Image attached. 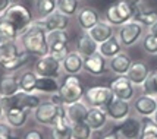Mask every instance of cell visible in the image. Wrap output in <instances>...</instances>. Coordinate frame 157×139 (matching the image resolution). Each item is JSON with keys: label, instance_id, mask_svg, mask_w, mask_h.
<instances>
[{"label": "cell", "instance_id": "cell-47", "mask_svg": "<svg viewBox=\"0 0 157 139\" xmlns=\"http://www.w3.org/2000/svg\"><path fill=\"white\" fill-rule=\"evenodd\" d=\"M5 117V108H3V105H2V103H0V120Z\"/></svg>", "mask_w": 157, "mask_h": 139}, {"label": "cell", "instance_id": "cell-45", "mask_svg": "<svg viewBox=\"0 0 157 139\" xmlns=\"http://www.w3.org/2000/svg\"><path fill=\"white\" fill-rule=\"evenodd\" d=\"M125 3H128V5H131V6L134 7H138V5L141 3V0H123Z\"/></svg>", "mask_w": 157, "mask_h": 139}, {"label": "cell", "instance_id": "cell-26", "mask_svg": "<svg viewBox=\"0 0 157 139\" xmlns=\"http://www.w3.org/2000/svg\"><path fill=\"white\" fill-rule=\"evenodd\" d=\"M122 47L123 46L121 44L119 38H117L116 35H113L107 41L98 44V53L103 57H106V59H112V57L117 56L119 53H122Z\"/></svg>", "mask_w": 157, "mask_h": 139}, {"label": "cell", "instance_id": "cell-43", "mask_svg": "<svg viewBox=\"0 0 157 139\" xmlns=\"http://www.w3.org/2000/svg\"><path fill=\"white\" fill-rule=\"evenodd\" d=\"M50 101L53 103V104H56V105H63V101H62V98H60V95L56 92V94H52V98H50Z\"/></svg>", "mask_w": 157, "mask_h": 139}, {"label": "cell", "instance_id": "cell-4", "mask_svg": "<svg viewBox=\"0 0 157 139\" xmlns=\"http://www.w3.org/2000/svg\"><path fill=\"white\" fill-rule=\"evenodd\" d=\"M57 94L60 95L63 105H71L74 103L81 101L85 95V88L82 85L81 79L76 75H68L63 79V82L59 86Z\"/></svg>", "mask_w": 157, "mask_h": 139}, {"label": "cell", "instance_id": "cell-46", "mask_svg": "<svg viewBox=\"0 0 157 139\" xmlns=\"http://www.w3.org/2000/svg\"><path fill=\"white\" fill-rule=\"evenodd\" d=\"M150 32H151L153 35H156V37H157V22L154 24V25H153V27L150 28Z\"/></svg>", "mask_w": 157, "mask_h": 139}, {"label": "cell", "instance_id": "cell-52", "mask_svg": "<svg viewBox=\"0 0 157 139\" xmlns=\"http://www.w3.org/2000/svg\"><path fill=\"white\" fill-rule=\"evenodd\" d=\"M156 100H157V98H156Z\"/></svg>", "mask_w": 157, "mask_h": 139}, {"label": "cell", "instance_id": "cell-20", "mask_svg": "<svg viewBox=\"0 0 157 139\" xmlns=\"http://www.w3.org/2000/svg\"><path fill=\"white\" fill-rule=\"evenodd\" d=\"M62 69L66 75H78L84 69V57L78 51H72L62 62Z\"/></svg>", "mask_w": 157, "mask_h": 139}, {"label": "cell", "instance_id": "cell-22", "mask_svg": "<svg viewBox=\"0 0 157 139\" xmlns=\"http://www.w3.org/2000/svg\"><path fill=\"white\" fill-rule=\"evenodd\" d=\"M44 21V27L46 31H65L69 25V18L66 15L60 13V12H53L52 15H48L47 18L43 19Z\"/></svg>", "mask_w": 157, "mask_h": 139}, {"label": "cell", "instance_id": "cell-23", "mask_svg": "<svg viewBox=\"0 0 157 139\" xmlns=\"http://www.w3.org/2000/svg\"><path fill=\"white\" fill-rule=\"evenodd\" d=\"M107 113L104 111V108L100 107H90L88 116H87V123L93 130H100L103 129L106 123H107Z\"/></svg>", "mask_w": 157, "mask_h": 139}, {"label": "cell", "instance_id": "cell-31", "mask_svg": "<svg viewBox=\"0 0 157 139\" xmlns=\"http://www.w3.org/2000/svg\"><path fill=\"white\" fill-rule=\"evenodd\" d=\"M35 7H37V12L40 15V18L44 19V18H47L48 15H52L53 12H56L57 2H56V0H37Z\"/></svg>", "mask_w": 157, "mask_h": 139}, {"label": "cell", "instance_id": "cell-49", "mask_svg": "<svg viewBox=\"0 0 157 139\" xmlns=\"http://www.w3.org/2000/svg\"><path fill=\"white\" fill-rule=\"evenodd\" d=\"M140 139H157V136H141Z\"/></svg>", "mask_w": 157, "mask_h": 139}, {"label": "cell", "instance_id": "cell-28", "mask_svg": "<svg viewBox=\"0 0 157 139\" xmlns=\"http://www.w3.org/2000/svg\"><path fill=\"white\" fill-rule=\"evenodd\" d=\"M60 83L57 82L56 78H41L38 76L37 81V86H35V92L38 94H56L59 91Z\"/></svg>", "mask_w": 157, "mask_h": 139}, {"label": "cell", "instance_id": "cell-10", "mask_svg": "<svg viewBox=\"0 0 157 139\" xmlns=\"http://www.w3.org/2000/svg\"><path fill=\"white\" fill-rule=\"evenodd\" d=\"M104 111L107 113V117L115 120V122H122L129 116L131 113V105L129 101L125 100H119V98H113L109 104L104 107Z\"/></svg>", "mask_w": 157, "mask_h": 139}, {"label": "cell", "instance_id": "cell-12", "mask_svg": "<svg viewBox=\"0 0 157 139\" xmlns=\"http://www.w3.org/2000/svg\"><path fill=\"white\" fill-rule=\"evenodd\" d=\"M134 110L138 116L141 117H153L157 111V100L156 97H150V95H140L135 98L134 101Z\"/></svg>", "mask_w": 157, "mask_h": 139}, {"label": "cell", "instance_id": "cell-40", "mask_svg": "<svg viewBox=\"0 0 157 139\" xmlns=\"http://www.w3.org/2000/svg\"><path fill=\"white\" fill-rule=\"evenodd\" d=\"M12 135H13V127H10L7 123L0 122V139H7Z\"/></svg>", "mask_w": 157, "mask_h": 139}, {"label": "cell", "instance_id": "cell-30", "mask_svg": "<svg viewBox=\"0 0 157 139\" xmlns=\"http://www.w3.org/2000/svg\"><path fill=\"white\" fill-rule=\"evenodd\" d=\"M132 21L138 22L144 27L151 28L157 22V12L156 10H140V9H137Z\"/></svg>", "mask_w": 157, "mask_h": 139}, {"label": "cell", "instance_id": "cell-14", "mask_svg": "<svg viewBox=\"0 0 157 139\" xmlns=\"http://www.w3.org/2000/svg\"><path fill=\"white\" fill-rule=\"evenodd\" d=\"M106 69H107L106 57H103L98 51L94 53L93 56L84 59V70H87L90 75H93V76H101V75H104Z\"/></svg>", "mask_w": 157, "mask_h": 139}, {"label": "cell", "instance_id": "cell-6", "mask_svg": "<svg viewBox=\"0 0 157 139\" xmlns=\"http://www.w3.org/2000/svg\"><path fill=\"white\" fill-rule=\"evenodd\" d=\"M85 103L90 107H100L104 108L106 105L109 104L110 101L115 98L113 92L110 90V86H91L88 90H85Z\"/></svg>", "mask_w": 157, "mask_h": 139}, {"label": "cell", "instance_id": "cell-34", "mask_svg": "<svg viewBox=\"0 0 157 139\" xmlns=\"http://www.w3.org/2000/svg\"><path fill=\"white\" fill-rule=\"evenodd\" d=\"M143 86V92L145 95H150V97H156L157 98V70L150 72L148 78L144 81Z\"/></svg>", "mask_w": 157, "mask_h": 139}, {"label": "cell", "instance_id": "cell-38", "mask_svg": "<svg viewBox=\"0 0 157 139\" xmlns=\"http://www.w3.org/2000/svg\"><path fill=\"white\" fill-rule=\"evenodd\" d=\"M143 49L148 54H157V37L148 32L143 38Z\"/></svg>", "mask_w": 157, "mask_h": 139}, {"label": "cell", "instance_id": "cell-50", "mask_svg": "<svg viewBox=\"0 0 157 139\" xmlns=\"http://www.w3.org/2000/svg\"><path fill=\"white\" fill-rule=\"evenodd\" d=\"M153 119H154V122H156V123H157V111H156V114L153 116Z\"/></svg>", "mask_w": 157, "mask_h": 139}, {"label": "cell", "instance_id": "cell-39", "mask_svg": "<svg viewBox=\"0 0 157 139\" xmlns=\"http://www.w3.org/2000/svg\"><path fill=\"white\" fill-rule=\"evenodd\" d=\"M50 139H74L72 138V127L68 126L65 129H50Z\"/></svg>", "mask_w": 157, "mask_h": 139}, {"label": "cell", "instance_id": "cell-29", "mask_svg": "<svg viewBox=\"0 0 157 139\" xmlns=\"http://www.w3.org/2000/svg\"><path fill=\"white\" fill-rule=\"evenodd\" d=\"M37 81H38V75L35 73L34 70H27V72L21 73L19 76L21 91H24V92H35Z\"/></svg>", "mask_w": 157, "mask_h": 139}, {"label": "cell", "instance_id": "cell-16", "mask_svg": "<svg viewBox=\"0 0 157 139\" xmlns=\"http://www.w3.org/2000/svg\"><path fill=\"white\" fill-rule=\"evenodd\" d=\"M21 91L19 76L6 73L0 78V98H10Z\"/></svg>", "mask_w": 157, "mask_h": 139}, {"label": "cell", "instance_id": "cell-32", "mask_svg": "<svg viewBox=\"0 0 157 139\" xmlns=\"http://www.w3.org/2000/svg\"><path fill=\"white\" fill-rule=\"evenodd\" d=\"M71 127H72V138L74 139H91L93 136V129L90 127L87 122L71 125Z\"/></svg>", "mask_w": 157, "mask_h": 139}, {"label": "cell", "instance_id": "cell-19", "mask_svg": "<svg viewBox=\"0 0 157 139\" xmlns=\"http://www.w3.org/2000/svg\"><path fill=\"white\" fill-rule=\"evenodd\" d=\"M90 107L82 101L74 103L71 105H66V114H68V120L71 125L75 123H81V122H87V116H88Z\"/></svg>", "mask_w": 157, "mask_h": 139}, {"label": "cell", "instance_id": "cell-17", "mask_svg": "<svg viewBox=\"0 0 157 139\" xmlns=\"http://www.w3.org/2000/svg\"><path fill=\"white\" fill-rule=\"evenodd\" d=\"M69 37L66 31H50L47 32V44L48 54H55L62 50L68 49Z\"/></svg>", "mask_w": 157, "mask_h": 139}, {"label": "cell", "instance_id": "cell-42", "mask_svg": "<svg viewBox=\"0 0 157 139\" xmlns=\"http://www.w3.org/2000/svg\"><path fill=\"white\" fill-rule=\"evenodd\" d=\"M12 5V0H0V16L6 12Z\"/></svg>", "mask_w": 157, "mask_h": 139}, {"label": "cell", "instance_id": "cell-18", "mask_svg": "<svg viewBox=\"0 0 157 139\" xmlns=\"http://www.w3.org/2000/svg\"><path fill=\"white\" fill-rule=\"evenodd\" d=\"M5 119L6 123L13 129H21L27 125L28 122V111L22 110L19 107H9L5 110Z\"/></svg>", "mask_w": 157, "mask_h": 139}, {"label": "cell", "instance_id": "cell-9", "mask_svg": "<svg viewBox=\"0 0 157 139\" xmlns=\"http://www.w3.org/2000/svg\"><path fill=\"white\" fill-rule=\"evenodd\" d=\"M135 85L129 81V78L126 75H117L112 83H110V90L113 92V95L119 100L131 101L135 95Z\"/></svg>", "mask_w": 157, "mask_h": 139}, {"label": "cell", "instance_id": "cell-5", "mask_svg": "<svg viewBox=\"0 0 157 139\" xmlns=\"http://www.w3.org/2000/svg\"><path fill=\"white\" fill-rule=\"evenodd\" d=\"M137 9L138 7L131 6L123 0H121L106 10V22H109L112 27H122L123 24L132 21Z\"/></svg>", "mask_w": 157, "mask_h": 139}, {"label": "cell", "instance_id": "cell-21", "mask_svg": "<svg viewBox=\"0 0 157 139\" xmlns=\"http://www.w3.org/2000/svg\"><path fill=\"white\" fill-rule=\"evenodd\" d=\"M150 75V69L144 62H132L126 76L134 85H143L144 81Z\"/></svg>", "mask_w": 157, "mask_h": 139}, {"label": "cell", "instance_id": "cell-25", "mask_svg": "<svg viewBox=\"0 0 157 139\" xmlns=\"http://www.w3.org/2000/svg\"><path fill=\"white\" fill-rule=\"evenodd\" d=\"M132 64V59L126 53H119L117 56L112 57L109 62V68L116 75H126Z\"/></svg>", "mask_w": 157, "mask_h": 139}, {"label": "cell", "instance_id": "cell-24", "mask_svg": "<svg viewBox=\"0 0 157 139\" xmlns=\"http://www.w3.org/2000/svg\"><path fill=\"white\" fill-rule=\"evenodd\" d=\"M88 34L97 44H101V42L107 41L109 38L113 37V27L110 25L109 22H101L100 21L96 27L90 29Z\"/></svg>", "mask_w": 157, "mask_h": 139}, {"label": "cell", "instance_id": "cell-3", "mask_svg": "<svg viewBox=\"0 0 157 139\" xmlns=\"http://www.w3.org/2000/svg\"><path fill=\"white\" fill-rule=\"evenodd\" d=\"M0 21H5L7 24H10L12 27L18 31V34H22L31 24H33V15L24 5L19 3H13L10 5V7L7 9L5 13L0 16Z\"/></svg>", "mask_w": 157, "mask_h": 139}, {"label": "cell", "instance_id": "cell-11", "mask_svg": "<svg viewBox=\"0 0 157 139\" xmlns=\"http://www.w3.org/2000/svg\"><path fill=\"white\" fill-rule=\"evenodd\" d=\"M57 105L53 104L50 100L48 101H41V104L34 110V120L38 125L52 126L55 122Z\"/></svg>", "mask_w": 157, "mask_h": 139}, {"label": "cell", "instance_id": "cell-8", "mask_svg": "<svg viewBox=\"0 0 157 139\" xmlns=\"http://www.w3.org/2000/svg\"><path fill=\"white\" fill-rule=\"evenodd\" d=\"M143 35V25L135 21H129L119 28L117 38L123 47H131L141 38Z\"/></svg>", "mask_w": 157, "mask_h": 139}, {"label": "cell", "instance_id": "cell-2", "mask_svg": "<svg viewBox=\"0 0 157 139\" xmlns=\"http://www.w3.org/2000/svg\"><path fill=\"white\" fill-rule=\"evenodd\" d=\"M28 56L18 40H6L0 44V68L7 73L15 72L28 62Z\"/></svg>", "mask_w": 157, "mask_h": 139}, {"label": "cell", "instance_id": "cell-48", "mask_svg": "<svg viewBox=\"0 0 157 139\" xmlns=\"http://www.w3.org/2000/svg\"><path fill=\"white\" fill-rule=\"evenodd\" d=\"M7 139H22V138H21L19 135H15V133H13V135H12L10 138H7Z\"/></svg>", "mask_w": 157, "mask_h": 139}, {"label": "cell", "instance_id": "cell-13", "mask_svg": "<svg viewBox=\"0 0 157 139\" xmlns=\"http://www.w3.org/2000/svg\"><path fill=\"white\" fill-rule=\"evenodd\" d=\"M117 133L123 139H140V136H141V120L128 116L119 125Z\"/></svg>", "mask_w": 157, "mask_h": 139}, {"label": "cell", "instance_id": "cell-41", "mask_svg": "<svg viewBox=\"0 0 157 139\" xmlns=\"http://www.w3.org/2000/svg\"><path fill=\"white\" fill-rule=\"evenodd\" d=\"M22 139H44V133L38 130V129H31V130L25 132Z\"/></svg>", "mask_w": 157, "mask_h": 139}, {"label": "cell", "instance_id": "cell-44", "mask_svg": "<svg viewBox=\"0 0 157 139\" xmlns=\"http://www.w3.org/2000/svg\"><path fill=\"white\" fill-rule=\"evenodd\" d=\"M98 139H119V133H117V130H113V132L107 133V135H104Z\"/></svg>", "mask_w": 157, "mask_h": 139}, {"label": "cell", "instance_id": "cell-36", "mask_svg": "<svg viewBox=\"0 0 157 139\" xmlns=\"http://www.w3.org/2000/svg\"><path fill=\"white\" fill-rule=\"evenodd\" d=\"M141 136H157V123L153 117L141 119Z\"/></svg>", "mask_w": 157, "mask_h": 139}, {"label": "cell", "instance_id": "cell-51", "mask_svg": "<svg viewBox=\"0 0 157 139\" xmlns=\"http://www.w3.org/2000/svg\"><path fill=\"white\" fill-rule=\"evenodd\" d=\"M5 41V40H3V37H2V35H0V44H2V42Z\"/></svg>", "mask_w": 157, "mask_h": 139}, {"label": "cell", "instance_id": "cell-1", "mask_svg": "<svg viewBox=\"0 0 157 139\" xmlns=\"http://www.w3.org/2000/svg\"><path fill=\"white\" fill-rule=\"evenodd\" d=\"M18 40L29 56L44 57L48 54L47 31L43 19L33 21V24L19 35Z\"/></svg>", "mask_w": 157, "mask_h": 139}, {"label": "cell", "instance_id": "cell-15", "mask_svg": "<svg viewBox=\"0 0 157 139\" xmlns=\"http://www.w3.org/2000/svg\"><path fill=\"white\" fill-rule=\"evenodd\" d=\"M78 25L85 31L88 32L91 28H94L100 22V15L97 12L94 7H90V6H85V7H81L78 10Z\"/></svg>", "mask_w": 157, "mask_h": 139}, {"label": "cell", "instance_id": "cell-35", "mask_svg": "<svg viewBox=\"0 0 157 139\" xmlns=\"http://www.w3.org/2000/svg\"><path fill=\"white\" fill-rule=\"evenodd\" d=\"M71 126L68 120V114H66V105H57V111H56V117L52 127L55 129H65Z\"/></svg>", "mask_w": 157, "mask_h": 139}, {"label": "cell", "instance_id": "cell-7", "mask_svg": "<svg viewBox=\"0 0 157 139\" xmlns=\"http://www.w3.org/2000/svg\"><path fill=\"white\" fill-rule=\"evenodd\" d=\"M62 70V63L57 62L53 56L40 57L34 64V72L41 78H59Z\"/></svg>", "mask_w": 157, "mask_h": 139}, {"label": "cell", "instance_id": "cell-27", "mask_svg": "<svg viewBox=\"0 0 157 139\" xmlns=\"http://www.w3.org/2000/svg\"><path fill=\"white\" fill-rule=\"evenodd\" d=\"M97 51H98V44L90 37L88 32H84L78 38V53L85 59V57L93 56Z\"/></svg>", "mask_w": 157, "mask_h": 139}, {"label": "cell", "instance_id": "cell-33", "mask_svg": "<svg viewBox=\"0 0 157 139\" xmlns=\"http://www.w3.org/2000/svg\"><path fill=\"white\" fill-rule=\"evenodd\" d=\"M57 2V10L60 13L66 15L68 18L76 15L78 12V2L79 0H56Z\"/></svg>", "mask_w": 157, "mask_h": 139}, {"label": "cell", "instance_id": "cell-37", "mask_svg": "<svg viewBox=\"0 0 157 139\" xmlns=\"http://www.w3.org/2000/svg\"><path fill=\"white\" fill-rule=\"evenodd\" d=\"M0 35L3 37V40H18L19 34L10 24H7L5 21H0Z\"/></svg>", "mask_w": 157, "mask_h": 139}]
</instances>
